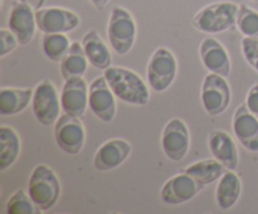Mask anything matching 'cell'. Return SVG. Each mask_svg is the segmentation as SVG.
<instances>
[{
    "label": "cell",
    "mask_w": 258,
    "mask_h": 214,
    "mask_svg": "<svg viewBox=\"0 0 258 214\" xmlns=\"http://www.w3.org/2000/svg\"><path fill=\"white\" fill-rule=\"evenodd\" d=\"M106 81L113 95L130 105L145 106L149 102L150 93L143 78L134 70L123 67H108L105 69Z\"/></svg>",
    "instance_id": "1"
},
{
    "label": "cell",
    "mask_w": 258,
    "mask_h": 214,
    "mask_svg": "<svg viewBox=\"0 0 258 214\" xmlns=\"http://www.w3.org/2000/svg\"><path fill=\"white\" fill-rule=\"evenodd\" d=\"M239 5L232 2H217L199 10L193 18V25L199 32L217 34L237 25Z\"/></svg>",
    "instance_id": "2"
},
{
    "label": "cell",
    "mask_w": 258,
    "mask_h": 214,
    "mask_svg": "<svg viewBox=\"0 0 258 214\" xmlns=\"http://www.w3.org/2000/svg\"><path fill=\"white\" fill-rule=\"evenodd\" d=\"M28 194L40 211H47L57 204L60 183L54 171L47 165H37L30 174Z\"/></svg>",
    "instance_id": "3"
},
{
    "label": "cell",
    "mask_w": 258,
    "mask_h": 214,
    "mask_svg": "<svg viewBox=\"0 0 258 214\" xmlns=\"http://www.w3.org/2000/svg\"><path fill=\"white\" fill-rule=\"evenodd\" d=\"M136 23L133 15L121 7L111 12L107 27V37L112 49L117 54H127L136 39Z\"/></svg>",
    "instance_id": "4"
},
{
    "label": "cell",
    "mask_w": 258,
    "mask_h": 214,
    "mask_svg": "<svg viewBox=\"0 0 258 214\" xmlns=\"http://www.w3.org/2000/svg\"><path fill=\"white\" fill-rule=\"evenodd\" d=\"M178 72L175 55L166 48L160 47L149 59L146 76L150 87L156 92H164L174 82Z\"/></svg>",
    "instance_id": "5"
},
{
    "label": "cell",
    "mask_w": 258,
    "mask_h": 214,
    "mask_svg": "<svg viewBox=\"0 0 258 214\" xmlns=\"http://www.w3.org/2000/svg\"><path fill=\"white\" fill-rule=\"evenodd\" d=\"M59 96L57 88L49 80H44L35 87L32 98L34 117L43 126H50L57 122L60 111Z\"/></svg>",
    "instance_id": "6"
},
{
    "label": "cell",
    "mask_w": 258,
    "mask_h": 214,
    "mask_svg": "<svg viewBox=\"0 0 258 214\" xmlns=\"http://www.w3.org/2000/svg\"><path fill=\"white\" fill-rule=\"evenodd\" d=\"M231 96L226 78L212 72L206 76L202 86V102L209 116L222 115L231 103Z\"/></svg>",
    "instance_id": "7"
},
{
    "label": "cell",
    "mask_w": 258,
    "mask_h": 214,
    "mask_svg": "<svg viewBox=\"0 0 258 214\" xmlns=\"http://www.w3.org/2000/svg\"><path fill=\"white\" fill-rule=\"evenodd\" d=\"M54 138L57 145L70 155L81 153L86 140V131L80 117L66 113L59 116L54 126Z\"/></svg>",
    "instance_id": "8"
},
{
    "label": "cell",
    "mask_w": 258,
    "mask_h": 214,
    "mask_svg": "<svg viewBox=\"0 0 258 214\" xmlns=\"http://www.w3.org/2000/svg\"><path fill=\"white\" fill-rule=\"evenodd\" d=\"M37 27L44 34L68 33L80 25L81 19L76 13L63 8H40L35 10Z\"/></svg>",
    "instance_id": "9"
},
{
    "label": "cell",
    "mask_w": 258,
    "mask_h": 214,
    "mask_svg": "<svg viewBox=\"0 0 258 214\" xmlns=\"http://www.w3.org/2000/svg\"><path fill=\"white\" fill-rule=\"evenodd\" d=\"M116 96L108 86L105 76L97 77L88 87V106L97 118L110 123L116 116Z\"/></svg>",
    "instance_id": "10"
},
{
    "label": "cell",
    "mask_w": 258,
    "mask_h": 214,
    "mask_svg": "<svg viewBox=\"0 0 258 214\" xmlns=\"http://www.w3.org/2000/svg\"><path fill=\"white\" fill-rule=\"evenodd\" d=\"M190 137L188 126L180 118H171L164 127L161 148L171 161H181L188 154Z\"/></svg>",
    "instance_id": "11"
},
{
    "label": "cell",
    "mask_w": 258,
    "mask_h": 214,
    "mask_svg": "<svg viewBox=\"0 0 258 214\" xmlns=\"http://www.w3.org/2000/svg\"><path fill=\"white\" fill-rule=\"evenodd\" d=\"M204 184L186 173L173 176L164 184L161 189V199L170 205H179L191 200L199 191L204 189Z\"/></svg>",
    "instance_id": "12"
},
{
    "label": "cell",
    "mask_w": 258,
    "mask_h": 214,
    "mask_svg": "<svg viewBox=\"0 0 258 214\" xmlns=\"http://www.w3.org/2000/svg\"><path fill=\"white\" fill-rule=\"evenodd\" d=\"M8 25L19 44H29L34 38L35 28H38L33 8L23 2H15L10 9Z\"/></svg>",
    "instance_id": "13"
},
{
    "label": "cell",
    "mask_w": 258,
    "mask_h": 214,
    "mask_svg": "<svg viewBox=\"0 0 258 214\" xmlns=\"http://www.w3.org/2000/svg\"><path fill=\"white\" fill-rule=\"evenodd\" d=\"M60 103L66 113L82 117L88 106V86L83 77L66 80L60 93Z\"/></svg>",
    "instance_id": "14"
},
{
    "label": "cell",
    "mask_w": 258,
    "mask_h": 214,
    "mask_svg": "<svg viewBox=\"0 0 258 214\" xmlns=\"http://www.w3.org/2000/svg\"><path fill=\"white\" fill-rule=\"evenodd\" d=\"M199 55L204 67L212 73L227 78L231 75V59L228 52L222 43L208 37L202 40L199 45Z\"/></svg>",
    "instance_id": "15"
},
{
    "label": "cell",
    "mask_w": 258,
    "mask_h": 214,
    "mask_svg": "<svg viewBox=\"0 0 258 214\" xmlns=\"http://www.w3.org/2000/svg\"><path fill=\"white\" fill-rule=\"evenodd\" d=\"M233 131L237 140L248 151H258V118L248 110L246 103L237 107L233 116Z\"/></svg>",
    "instance_id": "16"
},
{
    "label": "cell",
    "mask_w": 258,
    "mask_h": 214,
    "mask_svg": "<svg viewBox=\"0 0 258 214\" xmlns=\"http://www.w3.org/2000/svg\"><path fill=\"white\" fill-rule=\"evenodd\" d=\"M133 146L123 138L108 140L96 151L93 166L100 171H110L118 168L131 154Z\"/></svg>",
    "instance_id": "17"
},
{
    "label": "cell",
    "mask_w": 258,
    "mask_h": 214,
    "mask_svg": "<svg viewBox=\"0 0 258 214\" xmlns=\"http://www.w3.org/2000/svg\"><path fill=\"white\" fill-rule=\"evenodd\" d=\"M208 146L213 158L223 164L228 170H236L238 168V150L229 133L221 130L212 131L208 137Z\"/></svg>",
    "instance_id": "18"
},
{
    "label": "cell",
    "mask_w": 258,
    "mask_h": 214,
    "mask_svg": "<svg viewBox=\"0 0 258 214\" xmlns=\"http://www.w3.org/2000/svg\"><path fill=\"white\" fill-rule=\"evenodd\" d=\"M82 45L86 57L92 67L102 70L111 67L112 57H111L110 49L96 30H91L83 37Z\"/></svg>",
    "instance_id": "19"
},
{
    "label": "cell",
    "mask_w": 258,
    "mask_h": 214,
    "mask_svg": "<svg viewBox=\"0 0 258 214\" xmlns=\"http://www.w3.org/2000/svg\"><path fill=\"white\" fill-rule=\"evenodd\" d=\"M34 91L30 88H8L0 90V115L13 116L24 111L33 98Z\"/></svg>",
    "instance_id": "20"
},
{
    "label": "cell",
    "mask_w": 258,
    "mask_h": 214,
    "mask_svg": "<svg viewBox=\"0 0 258 214\" xmlns=\"http://www.w3.org/2000/svg\"><path fill=\"white\" fill-rule=\"evenodd\" d=\"M242 183L241 179L233 170H227L219 179L216 191L217 204L221 209H231L241 196Z\"/></svg>",
    "instance_id": "21"
},
{
    "label": "cell",
    "mask_w": 258,
    "mask_h": 214,
    "mask_svg": "<svg viewBox=\"0 0 258 214\" xmlns=\"http://www.w3.org/2000/svg\"><path fill=\"white\" fill-rule=\"evenodd\" d=\"M88 59L83 45L78 42L71 43V47L63 59L60 60V75L63 80L72 77H83L87 70Z\"/></svg>",
    "instance_id": "22"
},
{
    "label": "cell",
    "mask_w": 258,
    "mask_h": 214,
    "mask_svg": "<svg viewBox=\"0 0 258 214\" xmlns=\"http://www.w3.org/2000/svg\"><path fill=\"white\" fill-rule=\"evenodd\" d=\"M20 154V138L9 126L0 128V170H7L17 161Z\"/></svg>",
    "instance_id": "23"
},
{
    "label": "cell",
    "mask_w": 258,
    "mask_h": 214,
    "mask_svg": "<svg viewBox=\"0 0 258 214\" xmlns=\"http://www.w3.org/2000/svg\"><path fill=\"white\" fill-rule=\"evenodd\" d=\"M227 170L228 169L223 164L219 163L217 159H207V160L198 161V163L186 166L183 173L189 174L198 181H201L202 184L208 185V184L219 180Z\"/></svg>",
    "instance_id": "24"
},
{
    "label": "cell",
    "mask_w": 258,
    "mask_h": 214,
    "mask_svg": "<svg viewBox=\"0 0 258 214\" xmlns=\"http://www.w3.org/2000/svg\"><path fill=\"white\" fill-rule=\"evenodd\" d=\"M43 52L52 62H60L71 47L70 39L64 33L44 34L42 39Z\"/></svg>",
    "instance_id": "25"
},
{
    "label": "cell",
    "mask_w": 258,
    "mask_h": 214,
    "mask_svg": "<svg viewBox=\"0 0 258 214\" xmlns=\"http://www.w3.org/2000/svg\"><path fill=\"white\" fill-rule=\"evenodd\" d=\"M237 27L244 37L258 39V12L251 9L246 4L239 5Z\"/></svg>",
    "instance_id": "26"
},
{
    "label": "cell",
    "mask_w": 258,
    "mask_h": 214,
    "mask_svg": "<svg viewBox=\"0 0 258 214\" xmlns=\"http://www.w3.org/2000/svg\"><path fill=\"white\" fill-rule=\"evenodd\" d=\"M7 213L9 214H35L40 213L39 209L32 200L29 194L19 189L9 198L7 203Z\"/></svg>",
    "instance_id": "27"
},
{
    "label": "cell",
    "mask_w": 258,
    "mask_h": 214,
    "mask_svg": "<svg viewBox=\"0 0 258 214\" xmlns=\"http://www.w3.org/2000/svg\"><path fill=\"white\" fill-rule=\"evenodd\" d=\"M242 52L248 64L258 72V39L244 37L242 39Z\"/></svg>",
    "instance_id": "28"
},
{
    "label": "cell",
    "mask_w": 258,
    "mask_h": 214,
    "mask_svg": "<svg viewBox=\"0 0 258 214\" xmlns=\"http://www.w3.org/2000/svg\"><path fill=\"white\" fill-rule=\"evenodd\" d=\"M0 40H2V47H0V57H5L7 54L12 53L17 48L18 39L10 29H0Z\"/></svg>",
    "instance_id": "29"
},
{
    "label": "cell",
    "mask_w": 258,
    "mask_h": 214,
    "mask_svg": "<svg viewBox=\"0 0 258 214\" xmlns=\"http://www.w3.org/2000/svg\"><path fill=\"white\" fill-rule=\"evenodd\" d=\"M246 105L247 107H248V110L258 118V83H256V85L248 91Z\"/></svg>",
    "instance_id": "30"
},
{
    "label": "cell",
    "mask_w": 258,
    "mask_h": 214,
    "mask_svg": "<svg viewBox=\"0 0 258 214\" xmlns=\"http://www.w3.org/2000/svg\"><path fill=\"white\" fill-rule=\"evenodd\" d=\"M20 2L25 3V4H28L29 7H32L33 9L35 10L40 9V7L44 4V0H20Z\"/></svg>",
    "instance_id": "31"
},
{
    "label": "cell",
    "mask_w": 258,
    "mask_h": 214,
    "mask_svg": "<svg viewBox=\"0 0 258 214\" xmlns=\"http://www.w3.org/2000/svg\"><path fill=\"white\" fill-rule=\"evenodd\" d=\"M90 2L92 3L93 5H95L96 9L101 10V9H103V8H105L106 5L108 4V2H110V0H90Z\"/></svg>",
    "instance_id": "32"
},
{
    "label": "cell",
    "mask_w": 258,
    "mask_h": 214,
    "mask_svg": "<svg viewBox=\"0 0 258 214\" xmlns=\"http://www.w3.org/2000/svg\"><path fill=\"white\" fill-rule=\"evenodd\" d=\"M252 2H256V3H257V2H258V0H252Z\"/></svg>",
    "instance_id": "33"
}]
</instances>
